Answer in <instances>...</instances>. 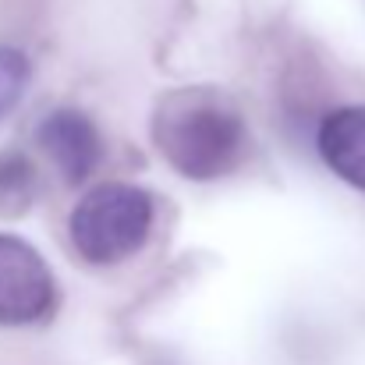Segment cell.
Masks as SVG:
<instances>
[{
	"mask_svg": "<svg viewBox=\"0 0 365 365\" xmlns=\"http://www.w3.org/2000/svg\"><path fill=\"white\" fill-rule=\"evenodd\" d=\"M153 142L160 156L192 181H213L238 167L245 153V118L238 103L210 86L170 89L156 100Z\"/></svg>",
	"mask_w": 365,
	"mask_h": 365,
	"instance_id": "obj_1",
	"label": "cell"
},
{
	"mask_svg": "<svg viewBox=\"0 0 365 365\" xmlns=\"http://www.w3.org/2000/svg\"><path fill=\"white\" fill-rule=\"evenodd\" d=\"M153 231V195L138 185L107 181L78 199L68 217L71 248L93 266H114L135 255Z\"/></svg>",
	"mask_w": 365,
	"mask_h": 365,
	"instance_id": "obj_2",
	"label": "cell"
},
{
	"mask_svg": "<svg viewBox=\"0 0 365 365\" xmlns=\"http://www.w3.org/2000/svg\"><path fill=\"white\" fill-rule=\"evenodd\" d=\"M57 284L29 242L0 235V327H32L53 312Z\"/></svg>",
	"mask_w": 365,
	"mask_h": 365,
	"instance_id": "obj_3",
	"label": "cell"
},
{
	"mask_svg": "<svg viewBox=\"0 0 365 365\" xmlns=\"http://www.w3.org/2000/svg\"><path fill=\"white\" fill-rule=\"evenodd\" d=\"M36 142L68 185L86 181L100 167V156H103V142H100L93 118L71 107L46 114L36 128Z\"/></svg>",
	"mask_w": 365,
	"mask_h": 365,
	"instance_id": "obj_4",
	"label": "cell"
},
{
	"mask_svg": "<svg viewBox=\"0 0 365 365\" xmlns=\"http://www.w3.org/2000/svg\"><path fill=\"white\" fill-rule=\"evenodd\" d=\"M316 149L341 181L365 192V107L330 110L316 131Z\"/></svg>",
	"mask_w": 365,
	"mask_h": 365,
	"instance_id": "obj_5",
	"label": "cell"
},
{
	"mask_svg": "<svg viewBox=\"0 0 365 365\" xmlns=\"http://www.w3.org/2000/svg\"><path fill=\"white\" fill-rule=\"evenodd\" d=\"M36 192V174L25 156L0 160V213H21Z\"/></svg>",
	"mask_w": 365,
	"mask_h": 365,
	"instance_id": "obj_6",
	"label": "cell"
},
{
	"mask_svg": "<svg viewBox=\"0 0 365 365\" xmlns=\"http://www.w3.org/2000/svg\"><path fill=\"white\" fill-rule=\"evenodd\" d=\"M29 57L14 46H0V118H7L18 100L25 96V86H29Z\"/></svg>",
	"mask_w": 365,
	"mask_h": 365,
	"instance_id": "obj_7",
	"label": "cell"
}]
</instances>
